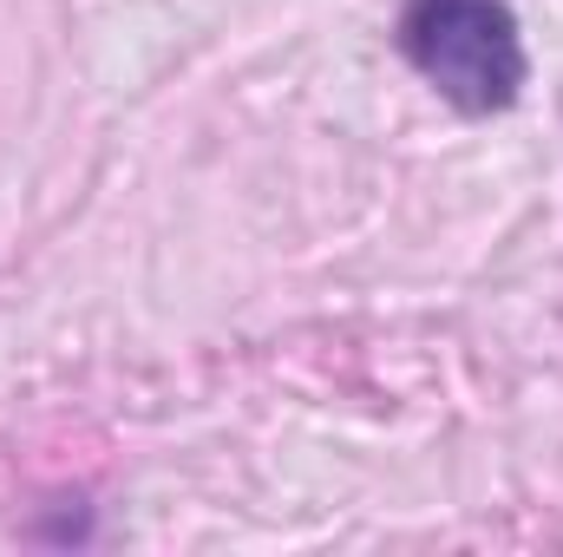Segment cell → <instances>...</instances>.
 <instances>
[{
	"label": "cell",
	"mask_w": 563,
	"mask_h": 557,
	"mask_svg": "<svg viewBox=\"0 0 563 557\" xmlns=\"http://www.w3.org/2000/svg\"><path fill=\"white\" fill-rule=\"evenodd\" d=\"M400 53L465 119L511 112L525 99V79H531L525 26L505 0H407Z\"/></svg>",
	"instance_id": "1"
}]
</instances>
